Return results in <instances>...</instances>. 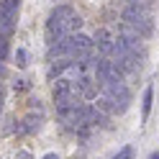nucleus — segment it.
I'll list each match as a JSON object with an SVG mask.
<instances>
[{
  "instance_id": "obj_10",
  "label": "nucleus",
  "mask_w": 159,
  "mask_h": 159,
  "mask_svg": "<svg viewBox=\"0 0 159 159\" xmlns=\"http://www.w3.org/2000/svg\"><path fill=\"white\" fill-rule=\"evenodd\" d=\"M113 159H134V146H123Z\"/></svg>"
},
{
  "instance_id": "obj_7",
  "label": "nucleus",
  "mask_w": 159,
  "mask_h": 159,
  "mask_svg": "<svg viewBox=\"0 0 159 159\" xmlns=\"http://www.w3.org/2000/svg\"><path fill=\"white\" fill-rule=\"evenodd\" d=\"M152 28H154L152 18H141V21L136 23V34H139V36H149V34H152Z\"/></svg>"
},
{
  "instance_id": "obj_13",
  "label": "nucleus",
  "mask_w": 159,
  "mask_h": 159,
  "mask_svg": "<svg viewBox=\"0 0 159 159\" xmlns=\"http://www.w3.org/2000/svg\"><path fill=\"white\" fill-rule=\"evenodd\" d=\"M44 159H59L57 154H44Z\"/></svg>"
},
{
  "instance_id": "obj_14",
  "label": "nucleus",
  "mask_w": 159,
  "mask_h": 159,
  "mask_svg": "<svg viewBox=\"0 0 159 159\" xmlns=\"http://www.w3.org/2000/svg\"><path fill=\"white\" fill-rule=\"evenodd\" d=\"M18 159H31V157H28V154H18Z\"/></svg>"
},
{
  "instance_id": "obj_2",
  "label": "nucleus",
  "mask_w": 159,
  "mask_h": 159,
  "mask_svg": "<svg viewBox=\"0 0 159 159\" xmlns=\"http://www.w3.org/2000/svg\"><path fill=\"white\" fill-rule=\"evenodd\" d=\"M69 44H72V57H82L93 49V41L85 34H72L69 36Z\"/></svg>"
},
{
  "instance_id": "obj_1",
  "label": "nucleus",
  "mask_w": 159,
  "mask_h": 159,
  "mask_svg": "<svg viewBox=\"0 0 159 159\" xmlns=\"http://www.w3.org/2000/svg\"><path fill=\"white\" fill-rule=\"evenodd\" d=\"M72 8H67V5H59L57 11L49 16V23H46V39H49V44H54V41H62L64 34H67V21L72 18Z\"/></svg>"
},
{
  "instance_id": "obj_12",
  "label": "nucleus",
  "mask_w": 159,
  "mask_h": 159,
  "mask_svg": "<svg viewBox=\"0 0 159 159\" xmlns=\"http://www.w3.org/2000/svg\"><path fill=\"white\" fill-rule=\"evenodd\" d=\"M5 52H8V44H5L3 34H0V62H3V59H5Z\"/></svg>"
},
{
  "instance_id": "obj_5",
  "label": "nucleus",
  "mask_w": 159,
  "mask_h": 159,
  "mask_svg": "<svg viewBox=\"0 0 159 159\" xmlns=\"http://www.w3.org/2000/svg\"><path fill=\"white\" fill-rule=\"evenodd\" d=\"M13 21H16V13L8 11V8L0 3V34H3V36L13 31Z\"/></svg>"
},
{
  "instance_id": "obj_15",
  "label": "nucleus",
  "mask_w": 159,
  "mask_h": 159,
  "mask_svg": "<svg viewBox=\"0 0 159 159\" xmlns=\"http://www.w3.org/2000/svg\"><path fill=\"white\" fill-rule=\"evenodd\" d=\"M149 159H159V152H154V154H152V157H149Z\"/></svg>"
},
{
  "instance_id": "obj_4",
  "label": "nucleus",
  "mask_w": 159,
  "mask_h": 159,
  "mask_svg": "<svg viewBox=\"0 0 159 159\" xmlns=\"http://www.w3.org/2000/svg\"><path fill=\"white\" fill-rule=\"evenodd\" d=\"M141 18H144V8L139 5V3H128V8L123 11V21H126L128 26H136Z\"/></svg>"
},
{
  "instance_id": "obj_6",
  "label": "nucleus",
  "mask_w": 159,
  "mask_h": 159,
  "mask_svg": "<svg viewBox=\"0 0 159 159\" xmlns=\"http://www.w3.org/2000/svg\"><path fill=\"white\" fill-rule=\"evenodd\" d=\"M93 44L98 46V52H103V54H111V52H113V41H111V34H108V31H103V28L95 34V41H93Z\"/></svg>"
},
{
  "instance_id": "obj_8",
  "label": "nucleus",
  "mask_w": 159,
  "mask_h": 159,
  "mask_svg": "<svg viewBox=\"0 0 159 159\" xmlns=\"http://www.w3.org/2000/svg\"><path fill=\"white\" fill-rule=\"evenodd\" d=\"M152 98H154V90H152V87H146V93H144V103H141V108H144V121L149 118V111H152Z\"/></svg>"
},
{
  "instance_id": "obj_11",
  "label": "nucleus",
  "mask_w": 159,
  "mask_h": 159,
  "mask_svg": "<svg viewBox=\"0 0 159 159\" xmlns=\"http://www.w3.org/2000/svg\"><path fill=\"white\" fill-rule=\"evenodd\" d=\"M80 26H82V18H80V16H72V18L67 21V31H77Z\"/></svg>"
},
{
  "instance_id": "obj_16",
  "label": "nucleus",
  "mask_w": 159,
  "mask_h": 159,
  "mask_svg": "<svg viewBox=\"0 0 159 159\" xmlns=\"http://www.w3.org/2000/svg\"><path fill=\"white\" fill-rule=\"evenodd\" d=\"M128 3H139V0H128Z\"/></svg>"
},
{
  "instance_id": "obj_3",
  "label": "nucleus",
  "mask_w": 159,
  "mask_h": 159,
  "mask_svg": "<svg viewBox=\"0 0 159 159\" xmlns=\"http://www.w3.org/2000/svg\"><path fill=\"white\" fill-rule=\"evenodd\" d=\"M21 123H23V126H18V131L34 134V131H39V128H41V123H44V113H41V111H39V113H28Z\"/></svg>"
},
{
  "instance_id": "obj_9",
  "label": "nucleus",
  "mask_w": 159,
  "mask_h": 159,
  "mask_svg": "<svg viewBox=\"0 0 159 159\" xmlns=\"http://www.w3.org/2000/svg\"><path fill=\"white\" fill-rule=\"evenodd\" d=\"M16 64H18V67H26V64H28V54H26V49H18V52H16Z\"/></svg>"
}]
</instances>
